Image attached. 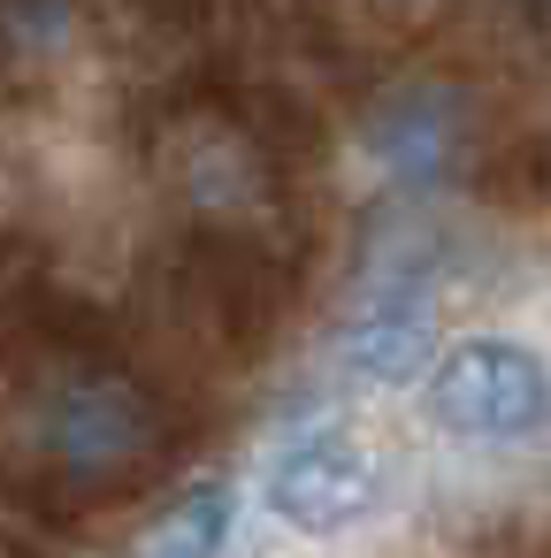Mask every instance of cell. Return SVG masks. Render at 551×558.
Returning <instances> with one entry per match:
<instances>
[{"mask_svg": "<svg viewBox=\"0 0 551 558\" xmlns=\"http://www.w3.org/2000/svg\"><path fill=\"white\" fill-rule=\"evenodd\" d=\"M230 527H238V497H230L223 482H200V489H184V497L146 527V543H139L131 558H223V550H230Z\"/></svg>", "mask_w": 551, "mask_h": 558, "instance_id": "cell-6", "label": "cell"}, {"mask_svg": "<svg viewBox=\"0 0 551 558\" xmlns=\"http://www.w3.org/2000/svg\"><path fill=\"white\" fill-rule=\"evenodd\" d=\"M360 146H368V161L391 184L429 192V184H444L467 161V93L444 85V77H414V85H398V93L375 100Z\"/></svg>", "mask_w": 551, "mask_h": 558, "instance_id": "cell-4", "label": "cell"}, {"mask_svg": "<svg viewBox=\"0 0 551 558\" xmlns=\"http://www.w3.org/2000/svg\"><path fill=\"white\" fill-rule=\"evenodd\" d=\"M429 413L467 444H528L551 428V360L520 337H467L429 367Z\"/></svg>", "mask_w": 551, "mask_h": 558, "instance_id": "cell-2", "label": "cell"}, {"mask_svg": "<svg viewBox=\"0 0 551 558\" xmlns=\"http://www.w3.org/2000/svg\"><path fill=\"white\" fill-rule=\"evenodd\" d=\"M429 344H436V306H429V283L421 276H375L368 299L345 314L330 360L368 383V390H391V383H414L429 367Z\"/></svg>", "mask_w": 551, "mask_h": 558, "instance_id": "cell-5", "label": "cell"}, {"mask_svg": "<svg viewBox=\"0 0 551 558\" xmlns=\"http://www.w3.org/2000/svg\"><path fill=\"white\" fill-rule=\"evenodd\" d=\"M24 444L47 474L62 482H123L154 459L161 444V413L146 405V390L131 375H100V367H70L47 375L24 405Z\"/></svg>", "mask_w": 551, "mask_h": 558, "instance_id": "cell-1", "label": "cell"}, {"mask_svg": "<svg viewBox=\"0 0 551 558\" xmlns=\"http://www.w3.org/2000/svg\"><path fill=\"white\" fill-rule=\"evenodd\" d=\"M70 39H77L70 0H0V47L16 62H55Z\"/></svg>", "mask_w": 551, "mask_h": 558, "instance_id": "cell-7", "label": "cell"}, {"mask_svg": "<svg viewBox=\"0 0 551 558\" xmlns=\"http://www.w3.org/2000/svg\"><path fill=\"white\" fill-rule=\"evenodd\" d=\"M375 451L352 436V428H337V421H314V428H291L276 451H268V466H261V497H268V512L284 520V527H299V535H337V527H352L368 505H375Z\"/></svg>", "mask_w": 551, "mask_h": 558, "instance_id": "cell-3", "label": "cell"}]
</instances>
